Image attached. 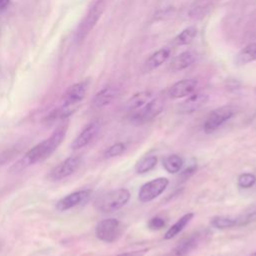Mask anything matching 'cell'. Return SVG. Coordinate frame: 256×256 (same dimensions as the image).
<instances>
[{
  "label": "cell",
  "instance_id": "1",
  "mask_svg": "<svg viewBox=\"0 0 256 256\" xmlns=\"http://www.w3.org/2000/svg\"><path fill=\"white\" fill-rule=\"evenodd\" d=\"M66 126H60L56 128V130L48 138L35 145L20 160H18L10 168V171L19 172L30 165L47 159L62 143L66 136Z\"/></svg>",
  "mask_w": 256,
  "mask_h": 256
},
{
  "label": "cell",
  "instance_id": "2",
  "mask_svg": "<svg viewBox=\"0 0 256 256\" xmlns=\"http://www.w3.org/2000/svg\"><path fill=\"white\" fill-rule=\"evenodd\" d=\"M87 88H88V82L82 81V82L73 84L67 89V91L63 95L61 107L55 110L57 119L66 118L74 113L79 103L85 97Z\"/></svg>",
  "mask_w": 256,
  "mask_h": 256
},
{
  "label": "cell",
  "instance_id": "3",
  "mask_svg": "<svg viewBox=\"0 0 256 256\" xmlns=\"http://www.w3.org/2000/svg\"><path fill=\"white\" fill-rule=\"evenodd\" d=\"M130 200V192L126 188H119L106 192L99 196L95 202V208L102 213H112L124 207Z\"/></svg>",
  "mask_w": 256,
  "mask_h": 256
},
{
  "label": "cell",
  "instance_id": "4",
  "mask_svg": "<svg viewBox=\"0 0 256 256\" xmlns=\"http://www.w3.org/2000/svg\"><path fill=\"white\" fill-rule=\"evenodd\" d=\"M163 107H164L163 100L160 97L155 96L142 108L138 109L135 112L129 113L128 117L132 123L144 124L151 121L156 116H158L162 112Z\"/></svg>",
  "mask_w": 256,
  "mask_h": 256
},
{
  "label": "cell",
  "instance_id": "5",
  "mask_svg": "<svg viewBox=\"0 0 256 256\" xmlns=\"http://www.w3.org/2000/svg\"><path fill=\"white\" fill-rule=\"evenodd\" d=\"M236 112L233 105H224L214 109L205 119L203 130L205 133H212L219 129L225 122L230 120Z\"/></svg>",
  "mask_w": 256,
  "mask_h": 256
},
{
  "label": "cell",
  "instance_id": "6",
  "mask_svg": "<svg viewBox=\"0 0 256 256\" xmlns=\"http://www.w3.org/2000/svg\"><path fill=\"white\" fill-rule=\"evenodd\" d=\"M121 223L116 218H106L99 221L95 227L96 237L105 243L115 242L121 235Z\"/></svg>",
  "mask_w": 256,
  "mask_h": 256
},
{
  "label": "cell",
  "instance_id": "7",
  "mask_svg": "<svg viewBox=\"0 0 256 256\" xmlns=\"http://www.w3.org/2000/svg\"><path fill=\"white\" fill-rule=\"evenodd\" d=\"M105 6H106L105 0H97L94 3V5L91 7V9L87 13L83 21L81 22L77 30V39L79 41L84 39L90 33V31L94 28L99 18L103 14L105 10Z\"/></svg>",
  "mask_w": 256,
  "mask_h": 256
},
{
  "label": "cell",
  "instance_id": "8",
  "mask_svg": "<svg viewBox=\"0 0 256 256\" xmlns=\"http://www.w3.org/2000/svg\"><path fill=\"white\" fill-rule=\"evenodd\" d=\"M169 185V180L165 177H158L143 184L138 192V199L142 203L150 202L161 195Z\"/></svg>",
  "mask_w": 256,
  "mask_h": 256
},
{
  "label": "cell",
  "instance_id": "9",
  "mask_svg": "<svg viewBox=\"0 0 256 256\" xmlns=\"http://www.w3.org/2000/svg\"><path fill=\"white\" fill-rule=\"evenodd\" d=\"M81 161V157L77 155L66 158L50 171L48 175L49 179L52 181H59L69 177L80 167Z\"/></svg>",
  "mask_w": 256,
  "mask_h": 256
},
{
  "label": "cell",
  "instance_id": "10",
  "mask_svg": "<svg viewBox=\"0 0 256 256\" xmlns=\"http://www.w3.org/2000/svg\"><path fill=\"white\" fill-rule=\"evenodd\" d=\"M205 236H208L206 230H198L189 236H186L181 241H179L172 250L173 256H187L200 245L202 239Z\"/></svg>",
  "mask_w": 256,
  "mask_h": 256
},
{
  "label": "cell",
  "instance_id": "11",
  "mask_svg": "<svg viewBox=\"0 0 256 256\" xmlns=\"http://www.w3.org/2000/svg\"><path fill=\"white\" fill-rule=\"evenodd\" d=\"M91 193L92 191L90 189H82L69 193L57 201L56 209L60 212H63L81 205L88 200V198L91 196Z\"/></svg>",
  "mask_w": 256,
  "mask_h": 256
},
{
  "label": "cell",
  "instance_id": "12",
  "mask_svg": "<svg viewBox=\"0 0 256 256\" xmlns=\"http://www.w3.org/2000/svg\"><path fill=\"white\" fill-rule=\"evenodd\" d=\"M100 127H101V122L99 120H95L89 123L72 141L70 145L71 148L74 150H77L85 147L95 138V136L98 134L100 130Z\"/></svg>",
  "mask_w": 256,
  "mask_h": 256
},
{
  "label": "cell",
  "instance_id": "13",
  "mask_svg": "<svg viewBox=\"0 0 256 256\" xmlns=\"http://www.w3.org/2000/svg\"><path fill=\"white\" fill-rule=\"evenodd\" d=\"M198 86V81L194 78L182 79L174 83L168 90V94L172 98H183L193 94Z\"/></svg>",
  "mask_w": 256,
  "mask_h": 256
},
{
  "label": "cell",
  "instance_id": "14",
  "mask_svg": "<svg viewBox=\"0 0 256 256\" xmlns=\"http://www.w3.org/2000/svg\"><path fill=\"white\" fill-rule=\"evenodd\" d=\"M208 95L204 93H193L189 96H187V99H185L180 105H179V111L184 114L193 113L199 109H201L206 103L208 102Z\"/></svg>",
  "mask_w": 256,
  "mask_h": 256
},
{
  "label": "cell",
  "instance_id": "15",
  "mask_svg": "<svg viewBox=\"0 0 256 256\" xmlns=\"http://www.w3.org/2000/svg\"><path fill=\"white\" fill-rule=\"evenodd\" d=\"M119 94V89L116 86H107L100 90L92 99V105L96 108H101L109 105Z\"/></svg>",
  "mask_w": 256,
  "mask_h": 256
},
{
  "label": "cell",
  "instance_id": "16",
  "mask_svg": "<svg viewBox=\"0 0 256 256\" xmlns=\"http://www.w3.org/2000/svg\"><path fill=\"white\" fill-rule=\"evenodd\" d=\"M154 97L155 95L151 91L138 92L128 99V101L125 104V109L128 114L135 112L138 109L142 108L144 105H146Z\"/></svg>",
  "mask_w": 256,
  "mask_h": 256
},
{
  "label": "cell",
  "instance_id": "17",
  "mask_svg": "<svg viewBox=\"0 0 256 256\" xmlns=\"http://www.w3.org/2000/svg\"><path fill=\"white\" fill-rule=\"evenodd\" d=\"M170 56V49L169 48H161L151 54L147 60L143 64V71L149 72L154 70L155 68L161 66L163 63L167 61Z\"/></svg>",
  "mask_w": 256,
  "mask_h": 256
},
{
  "label": "cell",
  "instance_id": "18",
  "mask_svg": "<svg viewBox=\"0 0 256 256\" xmlns=\"http://www.w3.org/2000/svg\"><path fill=\"white\" fill-rule=\"evenodd\" d=\"M196 60V55L191 51H185L175 56L171 63L170 69L172 71H181L191 66Z\"/></svg>",
  "mask_w": 256,
  "mask_h": 256
},
{
  "label": "cell",
  "instance_id": "19",
  "mask_svg": "<svg viewBox=\"0 0 256 256\" xmlns=\"http://www.w3.org/2000/svg\"><path fill=\"white\" fill-rule=\"evenodd\" d=\"M193 217H194V213L192 212H188L183 216H181L170 228H168V230L164 234V239L170 240L173 237L177 236L185 228V226L192 220Z\"/></svg>",
  "mask_w": 256,
  "mask_h": 256
},
{
  "label": "cell",
  "instance_id": "20",
  "mask_svg": "<svg viewBox=\"0 0 256 256\" xmlns=\"http://www.w3.org/2000/svg\"><path fill=\"white\" fill-rule=\"evenodd\" d=\"M256 60V42L250 43L242 48L235 57L237 65H245Z\"/></svg>",
  "mask_w": 256,
  "mask_h": 256
},
{
  "label": "cell",
  "instance_id": "21",
  "mask_svg": "<svg viewBox=\"0 0 256 256\" xmlns=\"http://www.w3.org/2000/svg\"><path fill=\"white\" fill-rule=\"evenodd\" d=\"M211 7L212 0H197L191 5L188 11V15L194 19L202 18L208 13Z\"/></svg>",
  "mask_w": 256,
  "mask_h": 256
},
{
  "label": "cell",
  "instance_id": "22",
  "mask_svg": "<svg viewBox=\"0 0 256 256\" xmlns=\"http://www.w3.org/2000/svg\"><path fill=\"white\" fill-rule=\"evenodd\" d=\"M197 34V29L193 26H190L188 28H185L182 30L174 39H173V44L175 46H183V45H188L190 44L195 36Z\"/></svg>",
  "mask_w": 256,
  "mask_h": 256
},
{
  "label": "cell",
  "instance_id": "23",
  "mask_svg": "<svg viewBox=\"0 0 256 256\" xmlns=\"http://www.w3.org/2000/svg\"><path fill=\"white\" fill-rule=\"evenodd\" d=\"M182 166H183V159L177 154L166 156L163 159V167L168 173L175 174L181 170Z\"/></svg>",
  "mask_w": 256,
  "mask_h": 256
},
{
  "label": "cell",
  "instance_id": "24",
  "mask_svg": "<svg viewBox=\"0 0 256 256\" xmlns=\"http://www.w3.org/2000/svg\"><path fill=\"white\" fill-rule=\"evenodd\" d=\"M158 158L155 155H148L141 158L135 165V171L138 174H144L151 171L157 164Z\"/></svg>",
  "mask_w": 256,
  "mask_h": 256
},
{
  "label": "cell",
  "instance_id": "25",
  "mask_svg": "<svg viewBox=\"0 0 256 256\" xmlns=\"http://www.w3.org/2000/svg\"><path fill=\"white\" fill-rule=\"evenodd\" d=\"M211 226L217 229H229L237 227L236 217L231 216H215L210 221Z\"/></svg>",
  "mask_w": 256,
  "mask_h": 256
},
{
  "label": "cell",
  "instance_id": "26",
  "mask_svg": "<svg viewBox=\"0 0 256 256\" xmlns=\"http://www.w3.org/2000/svg\"><path fill=\"white\" fill-rule=\"evenodd\" d=\"M255 219H256V203L249 206L240 215L236 217L237 227L246 226L247 224L253 222Z\"/></svg>",
  "mask_w": 256,
  "mask_h": 256
},
{
  "label": "cell",
  "instance_id": "27",
  "mask_svg": "<svg viewBox=\"0 0 256 256\" xmlns=\"http://www.w3.org/2000/svg\"><path fill=\"white\" fill-rule=\"evenodd\" d=\"M255 183H256V176L253 173H249V172L242 173L241 175H239L237 179V185L243 189L251 188L255 185Z\"/></svg>",
  "mask_w": 256,
  "mask_h": 256
},
{
  "label": "cell",
  "instance_id": "28",
  "mask_svg": "<svg viewBox=\"0 0 256 256\" xmlns=\"http://www.w3.org/2000/svg\"><path fill=\"white\" fill-rule=\"evenodd\" d=\"M126 147L125 144L122 142H116L114 144H112L111 146H109L105 152H104V157L105 158H113V157H117L121 154L124 153Z\"/></svg>",
  "mask_w": 256,
  "mask_h": 256
},
{
  "label": "cell",
  "instance_id": "29",
  "mask_svg": "<svg viewBox=\"0 0 256 256\" xmlns=\"http://www.w3.org/2000/svg\"><path fill=\"white\" fill-rule=\"evenodd\" d=\"M147 225H148V228L151 230H160L166 225V222L164 218L160 216H155L148 221Z\"/></svg>",
  "mask_w": 256,
  "mask_h": 256
},
{
  "label": "cell",
  "instance_id": "30",
  "mask_svg": "<svg viewBox=\"0 0 256 256\" xmlns=\"http://www.w3.org/2000/svg\"><path fill=\"white\" fill-rule=\"evenodd\" d=\"M196 170H197V164H196L195 161H193V162L190 163V165H189L187 168H185V169L182 171L181 175L179 176V179L181 178L182 181L187 180L188 178H190V177L196 172Z\"/></svg>",
  "mask_w": 256,
  "mask_h": 256
},
{
  "label": "cell",
  "instance_id": "31",
  "mask_svg": "<svg viewBox=\"0 0 256 256\" xmlns=\"http://www.w3.org/2000/svg\"><path fill=\"white\" fill-rule=\"evenodd\" d=\"M148 250H149L148 248H144V249L135 250V251L123 252V253H121V254H118V255H116V256H144Z\"/></svg>",
  "mask_w": 256,
  "mask_h": 256
},
{
  "label": "cell",
  "instance_id": "32",
  "mask_svg": "<svg viewBox=\"0 0 256 256\" xmlns=\"http://www.w3.org/2000/svg\"><path fill=\"white\" fill-rule=\"evenodd\" d=\"M10 0H0V10H3L7 7Z\"/></svg>",
  "mask_w": 256,
  "mask_h": 256
},
{
  "label": "cell",
  "instance_id": "33",
  "mask_svg": "<svg viewBox=\"0 0 256 256\" xmlns=\"http://www.w3.org/2000/svg\"><path fill=\"white\" fill-rule=\"evenodd\" d=\"M249 256H256V251H254L253 253H251Z\"/></svg>",
  "mask_w": 256,
  "mask_h": 256
}]
</instances>
